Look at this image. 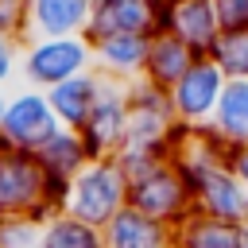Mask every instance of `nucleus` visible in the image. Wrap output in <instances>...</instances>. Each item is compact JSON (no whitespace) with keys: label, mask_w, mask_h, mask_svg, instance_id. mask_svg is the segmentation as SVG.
I'll return each instance as SVG.
<instances>
[{"label":"nucleus","mask_w":248,"mask_h":248,"mask_svg":"<svg viewBox=\"0 0 248 248\" xmlns=\"http://www.w3.org/2000/svg\"><path fill=\"white\" fill-rule=\"evenodd\" d=\"M66 186L70 182L46 178L35 155L0 151V221L35 217V221L46 225L54 213H62Z\"/></svg>","instance_id":"nucleus-1"},{"label":"nucleus","mask_w":248,"mask_h":248,"mask_svg":"<svg viewBox=\"0 0 248 248\" xmlns=\"http://www.w3.org/2000/svg\"><path fill=\"white\" fill-rule=\"evenodd\" d=\"M124 205H128V178L116 167V159H89L70 178L62 213H70L93 229H105Z\"/></svg>","instance_id":"nucleus-2"},{"label":"nucleus","mask_w":248,"mask_h":248,"mask_svg":"<svg viewBox=\"0 0 248 248\" xmlns=\"http://www.w3.org/2000/svg\"><path fill=\"white\" fill-rule=\"evenodd\" d=\"M93 70V46L85 35H70V39H27L23 43V58H19V78L27 81V89H54L78 74Z\"/></svg>","instance_id":"nucleus-3"},{"label":"nucleus","mask_w":248,"mask_h":248,"mask_svg":"<svg viewBox=\"0 0 248 248\" xmlns=\"http://www.w3.org/2000/svg\"><path fill=\"white\" fill-rule=\"evenodd\" d=\"M174 132H178V120H174L167 93L147 85V81L128 85V124H124V147L120 151L167 155Z\"/></svg>","instance_id":"nucleus-4"},{"label":"nucleus","mask_w":248,"mask_h":248,"mask_svg":"<svg viewBox=\"0 0 248 248\" xmlns=\"http://www.w3.org/2000/svg\"><path fill=\"white\" fill-rule=\"evenodd\" d=\"M128 205L174 229L194 213V194H190V182L178 174V167L170 159H159L143 174L128 178Z\"/></svg>","instance_id":"nucleus-5"},{"label":"nucleus","mask_w":248,"mask_h":248,"mask_svg":"<svg viewBox=\"0 0 248 248\" xmlns=\"http://www.w3.org/2000/svg\"><path fill=\"white\" fill-rule=\"evenodd\" d=\"M58 116L50 112V101L43 89H12L8 93V108L0 120V151H23L35 155L54 132H58Z\"/></svg>","instance_id":"nucleus-6"},{"label":"nucleus","mask_w":248,"mask_h":248,"mask_svg":"<svg viewBox=\"0 0 248 248\" xmlns=\"http://www.w3.org/2000/svg\"><path fill=\"white\" fill-rule=\"evenodd\" d=\"M225 74L209 62V58H194V66L167 89V101L174 108V120L178 128H205L217 101H221V89H225Z\"/></svg>","instance_id":"nucleus-7"},{"label":"nucleus","mask_w":248,"mask_h":248,"mask_svg":"<svg viewBox=\"0 0 248 248\" xmlns=\"http://www.w3.org/2000/svg\"><path fill=\"white\" fill-rule=\"evenodd\" d=\"M124 124H128V85L101 78L97 105H93L89 120L81 124V132H78L89 159H116V151L124 147Z\"/></svg>","instance_id":"nucleus-8"},{"label":"nucleus","mask_w":248,"mask_h":248,"mask_svg":"<svg viewBox=\"0 0 248 248\" xmlns=\"http://www.w3.org/2000/svg\"><path fill=\"white\" fill-rule=\"evenodd\" d=\"M190 194H194V213H205V217H217V221H232V225L248 221V190L229 170V159L198 170L190 178Z\"/></svg>","instance_id":"nucleus-9"},{"label":"nucleus","mask_w":248,"mask_h":248,"mask_svg":"<svg viewBox=\"0 0 248 248\" xmlns=\"http://www.w3.org/2000/svg\"><path fill=\"white\" fill-rule=\"evenodd\" d=\"M159 4L151 0H93V16L85 39H112V35H155L159 31Z\"/></svg>","instance_id":"nucleus-10"},{"label":"nucleus","mask_w":248,"mask_h":248,"mask_svg":"<svg viewBox=\"0 0 248 248\" xmlns=\"http://www.w3.org/2000/svg\"><path fill=\"white\" fill-rule=\"evenodd\" d=\"M159 31H170L178 43H186L198 58L209 54V46L221 35V19L213 0H170L159 12Z\"/></svg>","instance_id":"nucleus-11"},{"label":"nucleus","mask_w":248,"mask_h":248,"mask_svg":"<svg viewBox=\"0 0 248 248\" xmlns=\"http://www.w3.org/2000/svg\"><path fill=\"white\" fill-rule=\"evenodd\" d=\"M89 46H93V74L120 81V85L143 81L147 35H112V39H97Z\"/></svg>","instance_id":"nucleus-12"},{"label":"nucleus","mask_w":248,"mask_h":248,"mask_svg":"<svg viewBox=\"0 0 248 248\" xmlns=\"http://www.w3.org/2000/svg\"><path fill=\"white\" fill-rule=\"evenodd\" d=\"M31 4V39H70L85 35L93 0H27Z\"/></svg>","instance_id":"nucleus-13"},{"label":"nucleus","mask_w":248,"mask_h":248,"mask_svg":"<svg viewBox=\"0 0 248 248\" xmlns=\"http://www.w3.org/2000/svg\"><path fill=\"white\" fill-rule=\"evenodd\" d=\"M101 240H105V248H174V229L124 205L101 229Z\"/></svg>","instance_id":"nucleus-14"},{"label":"nucleus","mask_w":248,"mask_h":248,"mask_svg":"<svg viewBox=\"0 0 248 248\" xmlns=\"http://www.w3.org/2000/svg\"><path fill=\"white\" fill-rule=\"evenodd\" d=\"M205 128L225 151L248 147V81H225L221 101Z\"/></svg>","instance_id":"nucleus-15"},{"label":"nucleus","mask_w":248,"mask_h":248,"mask_svg":"<svg viewBox=\"0 0 248 248\" xmlns=\"http://www.w3.org/2000/svg\"><path fill=\"white\" fill-rule=\"evenodd\" d=\"M194 50L186 46V43H178L170 31H155L151 39H147V62H143V81L147 85H155V89H170L190 66H194Z\"/></svg>","instance_id":"nucleus-16"},{"label":"nucleus","mask_w":248,"mask_h":248,"mask_svg":"<svg viewBox=\"0 0 248 248\" xmlns=\"http://www.w3.org/2000/svg\"><path fill=\"white\" fill-rule=\"evenodd\" d=\"M97 93H101V78L89 70V74H78L54 89H46V101H50V112L58 116L62 128L70 132H81V124L89 120L93 105H97Z\"/></svg>","instance_id":"nucleus-17"},{"label":"nucleus","mask_w":248,"mask_h":248,"mask_svg":"<svg viewBox=\"0 0 248 248\" xmlns=\"http://www.w3.org/2000/svg\"><path fill=\"white\" fill-rule=\"evenodd\" d=\"M174 248H244V232L232 221L190 213L186 221L174 225Z\"/></svg>","instance_id":"nucleus-18"},{"label":"nucleus","mask_w":248,"mask_h":248,"mask_svg":"<svg viewBox=\"0 0 248 248\" xmlns=\"http://www.w3.org/2000/svg\"><path fill=\"white\" fill-rule=\"evenodd\" d=\"M35 159H39V167H43V174H46V178L70 182V178L89 163V151H85V143H81V136H78V132L58 128V132H54V136L35 151Z\"/></svg>","instance_id":"nucleus-19"},{"label":"nucleus","mask_w":248,"mask_h":248,"mask_svg":"<svg viewBox=\"0 0 248 248\" xmlns=\"http://www.w3.org/2000/svg\"><path fill=\"white\" fill-rule=\"evenodd\" d=\"M39 248H105V240H101V229H93L70 213H54L43 225Z\"/></svg>","instance_id":"nucleus-20"},{"label":"nucleus","mask_w":248,"mask_h":248,"mask_svg":"<svg viewBox=\"0 0 248 248\" xmlns=\"http://www.w3.org/2000/svg\"><path fill=\"white\" fill-rule=\"evenodd\" d=\"M205 58H209L229 81H248V27H240V31H221Z\"/></svg>","instance_id":"nucleus-21"},{"label":"nucleus","mask_w":248,"mask_h":248,"mask_svg":"<svg viewBox=\"0 0 248 248\" xmlns=\"http://www.w3.org/2000/svg\"><path fill=\"white\" fill-rule=\"evenodd\" d=\"M39 240H43V221L35 217L0 221V248H39Z\"/></svg>","instance_id":"nucleus-22"},{"label":"nucleus","mask_w":248,"mask_h":248,"mask_svg":"<svg viewBox=\"0 0 248 248\" xmlns=\"http://www.w3.org/2000/svg\"><path fill=\"white\" fill-rule=\"evenodd\" d=\"M31 4L27 0H0V35L4 39H16V43H27L31 39Z\"/></svg>","instance_id":"nucleus-23"},{"label":"nucleus","mask_w":248,"mask_h":248,"mask_svg":"<svg viewBox=\"0 0 248 248\" xmlns=\"http://www.w3.org/2000/svg\"><path fill=\"white\" fill-rule=\"evenodd\" d=\"M19 58H23V43L0 35V93H8V85L19 78Z\"/></svg>","instance_id":"nucleus-24"},{"label":"nucleus","mask_w":248,"mask_h":248,"mask_svg":"<svg viewBox=\"0 0 248 248\" xmlns=\"http://www.w3.org/2000/svg\"><path fill=\"white\" fill-rule=\"evenodd\" d=\"M213 8H217V19H221V31L248 27V0H213Z\"/></svg>","instance_id":"nucleus-25"},{"label":"nucleus","mask_w":248,"mask_h":248,"mask_svg":"<svg viewBox=\"0 0 248 248\" xmlns=\"http://www.w3.org/2000/svg\"><path fill=\"white\" fill-rule=\"evenodd\" d=\"M229 170L240 178V186L248 190V147H240V151H229Z\"/></svg>","instance_id":"nucleus-26"},{"label":"nucleus","mask_w":248,"mask_h":248,"mask_svg":"<svg viewBox=\"0 0 248 248\" xmlns=\"http://www.w3.org/2000/svg\"><path fill=\"white\" fill-rule=\"evenodd\" d=\"M4 108H8V93H0V120H4Z\"/></svg>","instance_id":"nucleus-27"},{"label":"nucleus","mask_w":248,"mask_h":248,"mask_svg":"<svg viewBox=\"0 0 248 248\" xmlns=\"http://www.w3.org/2000/svg\"><path fill=\"white\" fill-rule=\"evenodd\" d=\"M240 232H244V248H248V221H244V225H240Z\"/></svg>","instance_id":"nucleus-28"},{"label":"nucleus","mask_w":248,"mask_h":248,"mask_svg":"<svg viewBox=\"0 0 248 248\" xmlns=\"http://www.w3.org/2000/svg\"><path fill=\"white\" fill-rule=\"evenodd\" d=\"M151 4H159V8H167V4H170V0H151Z\"/></svg>","instance_id":"nucleus-29"}]
</instances>
